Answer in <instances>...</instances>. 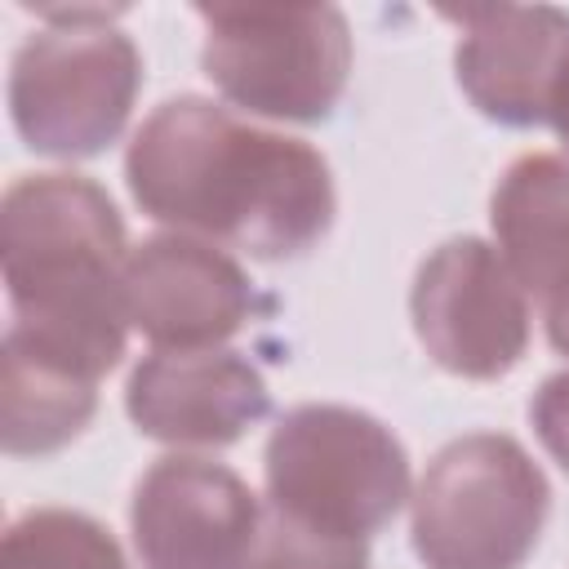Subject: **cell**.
<instances>
[{"label": "cell", "mask_w": 569, "mask_h": 569, "mask_svg": "<svg viewBox=\"0 0 569 569\" xmlns=\"http://www.w3.org/2000/svg\"><path fill=\"white\" fill-rule=\"evenodd\" d=\"M129 187L151 218L267 262L307 253L333 218L329 169L311 147L258 133L200 98L164 102L142 124Z\"/></svg>", "instance_id": "6da1fadb"}, {"label": "cell", "mask_w": 569, "mask_h": 569, "mask_svg": "<svg viewBox=\"0 0 569 569\" xmlns=\"http://www.w3.org/2000/svg\"><path fill=\"white\" fill-rule=\"evenodd\" d=\"M124 231L102 187L76 173L18 178L0 209V258L13 333L102 378L124 351Z\"/></svg>", "instance_id": "7a4b0ae2"}, {"label": "cell", "mask_w": 569, "mask_h": 569, "mask_svg": "<svg viewBox=\"0 0 569 569\" xmlns=\"http://www.w3.org/2000/svg\"><path fill=\"white\" fill-rule=\"evenodd\" d=\"M267 489L276 511L365 538L400 511L409 467L396 436L369 413L307 405L284 413L267 445Z\"/></svg>", "instance_id": "3957f363"}, {"label": "cell", "mask_w": 569, "mask_h": 569, "mask_svg": "<svg viewBox=\"0 0 569 569\" xmlns=\"http://www.w3.org/2000/svg\"><path fill=\"white\" fill-rule=\"evenodd\" d=\"M547 520V480L507 436H467L436 453L413 547L427 569H520Z\"/></svg>", "instance_id": "277c9868"}, {"label": "cell", "mask_w": 569, "mask_h": 569, "mask_svg": "<svg viewBox=\"0 0 569 569\" xmlns=\"http://www.w3.org/2000/svg\"><path fill=\"white\" fill-rule=\"evenodd\" d=\"M133 84L138 58L124 36H36L13 58V124L44 156H93L120 133Z\"/></svg>", "instance_id": "5b68a950"}, {"label": "cell", "mask_w": 569, "mask_h": 569, "mask_svg": "<svg viewBox=\"0 0 569 569\" xmlns=\"http://www.w3.org/2000/svg\"><path fill=\"white\" fill-rule=\"evenodd\" d=\"M209 76L249 111L325 120L347 80V36L338 13H204Z\"/></svg>", "instance_id": "8992f818"}, {"label": "cell", "mask_w": 569, "mask_h": 569, "mask_svg": "<svg viewBox=\"0 0 569 569\" xmlns=\"http://www.w3.org/2000/svg\"><path fill=\"white\" fill-rule=\"evenodd\" d=\"M413 325L427 351L467 378H498L525 351V302L511 271L480 240H453L422 262Z\"/></svg>", "instance_id": "52a82bcc"}, {"label": "cell", "mask_w": 569, "mask_h": 569, "mask_svg": "<svg viewBox=\"0 0 569 569\" xmlns=\"http://www.w3.org/2000/svg\"><path fill=\"white\" fill-rule=\"evenodd\" d=\"M253 538V498L227 467L169 458L133 493V542L147 569H244Z\"/></svg>", "instance_id": "ba28073f"}, {"label": "cell", "mask_w": 569, "mask_h": 569, "mask_svg": "<svg viewBox=\"0 0 569 569\" xmlns=\"http://www.w3.org/2000/svg\"><path fill=\"white\" fill-rule=\"evenodd\" d=\"M124 302L133 325L173 347L218 342L249 316L244 276L196 240H147L124 267Z\"/></svg>", "instance_id": "9c48e42d"}, {"label": "cell", "mask_w": 569, "mask_h": 569, "mask_svg": "<svg viewBox=\"0 0 569 569\" xmlns=\"http://www.w3.org/2000/svg\"><path fill=\"white\" fill-rule=\"evenodd\" d=\"M262 413L267 387L236 356H151L129 378V418L156 440L231 445Z\"/></svg>", "instance_id": "30bf717a"}, {"label": "cell", "mask_w": 569, "mask_h": 569, "mask_svg": "<svg viewBox=\"0 0 569 569\" xmlns=\"http://www.w3.org/2000/svg\"><path fill=\"white\" fill-rule=\"evenodd\" d=\"M493 231L516 280L547 307L569 298V164L529 156L493 196Z\"/></svg>", "instance_id": "8fae6325"}, {"label": "cell", "mask_w": 569, "mask_h": 569, "mask_svg": "<svg viewBox=\"0 0 569 569\" xmlns=\"http://www.w3.org/2000/svg\"><path fill=\"white\" fill-rule=\"evenodd\" d=\"M93 413V378L36 351L22 333H4L0 365V427L13 458L53 453Z\"/></svg>", "instance_id": "7c38bea8"}, {"label": "cell", "mask_w": 569, "mask_h": 569, "mask_svg": "<svg viewBox=\"0 0 569 569\" xmlns=\"http://www.w3.org/2000/svg\"><path fill=\"white\" fill-rule=\"evenodd\" d=\"M542 22L547 13H520L516 36H471L458 53V80L485 116L502 124L547 120L569 36H542Z\"/></svg>", "instance_id": "4fadbf2b"}, {"label": "cell", "mask_w": 569, "mask_h": 569, "mask_svg": "<svg viewBox=\"0 0 569 569\" xmlns=\"http://www.w3.org/2000/svg\"><path fill=\"white\" fill-rule=\"evenodd\" d=\"M4 569H124L102 525L76 511H27L4 533Z\"/></svg>", "instance_id": "5bb4252c"}, {"label": "cell", "mask_w": 569, "mask_h": 569, "mask_svg": "<svg viewBox=\"0 0 569 569\" xmlns=\"http://www.w3.org/2000/svg\"><path fill=\"white\" fill-rule=\"evenodd\" d=\"M244 569H369V556L360 538L325 533L271 507Z\"/></svg>", "instance_id": "9a60e30c"}, {"label": "cell", "mask_w": 569, "mask_h": 569, "mask_svg": "<svg viewBox=\"0 0 569 569\" xmlns=\"http://www.w3.org/2000/svg\"><path fill=\"white\" fill-rule=\"evenodd\" d=\"M533 427H538L542 445L556 453V462L569 471V373L542 382V391L533 400Z\"/></svg>", "instance_id": "2e32d148"}, {"label": "cell", "mask_w": 569, "mask_h": 569, "mask_svg": "<svg viewBox=\"0 0 569 569\" xmlns=\"http://www.w3.org/2000/svg\"><path fill=\"white\" fill-rule=\"evenodd\" d=\"M547 120L560 129V138L569 142V53L560 62V76H556V89H551V107H547Z\"/></svg>", "instance_id": "e0dca14e"}, {"label": "cell", "mask_w": 569, "mask_h": 569, "mask_svg": "<svg viewBox=\"0 0 569 569\" xmlns=\"http://www.w3.org/2000/svg\"><path fill=\"white\" fill-rule=\"evenodd\" d=\"M547 333H551V347L569 356V298L547 307Z\"/></svg>", "instance_id": "ac0fdd59"}]
</instances>
